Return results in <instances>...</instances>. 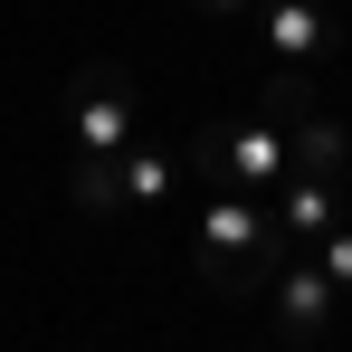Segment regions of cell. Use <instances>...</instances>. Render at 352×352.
<instances>
[{"label": "cell", "instance_id": "cell-7", "mask_svg": "<svg viewBox=\"0 0 352 352\" xmlns=\"http://www.w3.org/2000/svg\"><path fill=\"white\" fill-rule=\"evenodd\" d=\"M115 172H124V200H133V210H172V190H181V172H190V162H172V143L133 133V143L115 153Z\"/></svg>", "mask_w": 352, "mask_h": 352}, {"label": "cell", "instance_id": "cell-1", "mask_svg": "<svg viewBox=\"0 0 352 352\" xmlns=\"http://www.w3.org/2000/svg\"><path fill=\"white\" fill-rule=\"evenodd\" d=\"M276 257H286V238L257 210V190L210 181V190H200V286L219 295V305H257L267 276H276Z\"/></svg>", "mask_w": 352, "mask_h": 352}, {"label": "cell", "instance_id": "cell-2", "mask_svg": "<svg viewBox=\"0 0 352 352\" xmlns=\"http://www.w3.org/2000/svg\"><path fill=\"white\" fill-rule=\"evenodd\" d=\"M181 162L200 181H229V190H257V200H267V190L286 181V124H267L248 105V115H229V124H200Z\"/></svg>", "mask_w": 352, "mask_h": 352}, {"label": "cell", "instance_id": "cell-10", "mask_svg": "<svg viewBox=\"0 0 352 352\" xmlns=\"http://www.w3.org/2000/svg\"><path fill=\"white\" fill-rule=\"evenodd\" d=\"M257 115H267V124H295V115H314V67H286V58H276V76L257 86Z\"/></svg>", "mask_w": 352, "mask_h": 352}, {"label": "cell", "instance_id": "cell-5", "mask_svg": "<svg viewBox=\"0 0 352 352\" xmlns=\"http://www.w3.org/2000/svg\"><path fill=\"white\" fill-rule=\"evenodd\" d=\"M267 219H276V238H286V248H314L333 219H352V190H343V172H286Z\"/></svg>", "mask_w": 352, "mask_h": 352}, {"label": "cell", "instance_id": "cell-9", "mask_svg": "<svg viewBox=\"0 0 352 352\" xmlns=\"http://www.w3.org/2000/svg\"><path fill=\"white\" fill-rule=\"evenodd\" d=\"M343 162H352V133L324 115V105L286 124V172H343Z\"/></svg>", "mask_w": 352, "mask_h": 352}, {"label": "cell", "instance_id": "cell-8", "mask_svg": "<svg viewBox=\"0 0 352 352\" xmlns=\"http://www.w3.org/2000/svg\"><path fill=\"white\" fill-rule=\"evenodd\" d=\"M67 210H76V219H96V229L133 219V200H124V172H115V153H76V162H67Z\"/></svg>", "mask_w": 352, "mask_h": 352}, {"label": "cell", "instance_id": "cell-4", "mask_svg": "<svg viewBox=\"0 0 352 352\" xmlns=\"http://www.w3.org/2000/svg\"><path fill=\"white\" fill-rule=\"evenodd\" d=\"M267 314H276V343H286V352H314V343H333L343 295H333V276H324L305 248H286L276 276H267Z\"/></svg>", "mask_w": 352, "mask_h": 352}, {"label": "cell", "instance_id": "cell-11", "mask_svg": "<svg viewBox=\"0 0 352 352\" xmlns=\"http://www.w3.org/2000/svg\"><path fill=\"white\" fill-rule=\"evenodd\" d=\"M305 257H314V267H324V276H333V295H352V219H333V229L314 238V248H305Z\"/></svg>", "mask_w": 352, "mask_h": 352}, {"label": "cell", "instance_id": "cell-6", "mask_svg": "<svg viewBox=\"0 0 352 352\" xmlns=\"http://www.w3.org/2000/svg\"><path fill=\"white\" fill-rule=\"evenodd\" d=\"M267 48L286 67H324L343 48V29H333V10L324 0H267Z\"/></svg>", "mask_w": 352, "mask_h": 352}, {"label": "cell", "instance_id": "cell-12", "mask_svg": "<svg viewBox=\"0 0 352 352\" xmlns=\"http://www.w3.org/2000/svg\"><path fill=\"white\" fill-rule=\"evenodd\" d=\"M200 10H210V19H248L257 0H200Z\"/></svg>", "mask_w": 352, "mask_h": 352}, {"label": "cell", "instance_id": "cell-3", "mask_svg": "<svg viewBox=\"0 0 352 352\" xmlns=\"http://www.w3.org/2000/svg\"><path fill=\"white\" fill-rule=\"evenodd\" d=\"M67 133H76V153H124L143 133V96H133V76L115 58L67 67Z\"/></svg>", "mask_w": 352, "mask_h": 352}]
</instances>
